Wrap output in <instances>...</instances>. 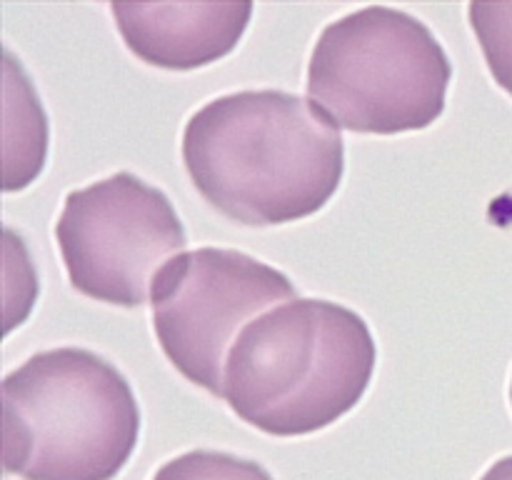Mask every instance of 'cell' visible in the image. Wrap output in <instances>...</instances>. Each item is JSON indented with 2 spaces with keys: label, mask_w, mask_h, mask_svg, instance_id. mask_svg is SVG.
I'll use <instances>...</instances> for the list:
<instances>
[{
  "label": "cell",
  "mask_w": 512,
  "mask_h": 480,
  "mask_svg": "<svg viewBox=\"0 0 512 480\" xmlns=\"http://www.w3.org/2000/svg\"><path fill=\"white\" fill-rule=\"evenodd\" d=\"M193 188L233 223L265 228L325 208L345 173L338 125L288 90H238L195 110L183 130Z\"/></svg>",
  "instance_id": "obj_1"
},
{
  "label": "cell",
  "mask_w": 512,
  "mask_h": 480,
  "mask_svg": "<svg viewBox=\"0 0 512 480\" xmlns=\"http://www.w3.org/2000/svg\"><path fill=\"white\" fill-rule=\"evenodd\" d=\"M375 360L363 315L333 300L295 298L245 325L225 363L223 400L273 438L318 433L363 400Z\"/></svg>",
  "instance_id": "obj_2"
},
{
  "label": "cell",
  "mask_w": 512,
  "mask_h": 480,
  "mask_svg": "<svg viewBox=\"0 0 512 480\" xmlns=\"http://www.w3.org/2000/svg\"><path fill=\"white\" fill-rule=\"evenodd\" d=\"M140 435L128 378L88 348L40 350L3 380V468L20 480H113Z\"/></svg>",
  "instance_id": "obj_3"
},
{
  "label": "cell",
  "mask_w": 512,
  "mask_h": 480,
  "mask_svg": "<svg viewBox=\"0 0 512 480\" xmlns=\"http://www.w3.org/2000/svg\"><path fill=\"white\" fill-rule=\"evenodd\" d=\"M453 63L433 30L390 5L325 25L308 63V95L338 128L398 135L445 110Z\"/></svg>",
  "instance_id": "obj_4"
},
{
  "label": "cell",
  "mask_w": 512,
  "mask_h": 480,
  "mask_svg": "<svg viewBox=\"0 0 512 480\" xmlns=\"http://www.w3.org/2000/svg\"><path fill=\"white\" fill-rule=\"evenodd\" d=\"M55 243L73 290L140 308L150 300L155 275L185 250L188 235L163 190L120 170L65 195Z\"/></svg>",
  "instance_id": "obj_5"
},
{
  "label": "cell",
  "mask_w": 512,
  "mask_h": 480,
  "mask_svg": "<svg viewBox=\"0 0 512 480\" xmlns=\"http://www.w3.org/2000/svg\"><path fill=\"white\" fill-rule=\"evenodd\" d=\"M290 298L293 280L243 250H190L175 255L153 280L155 338L185 380L223 398L225 363L238 335Z\"/></svg>",
  "instance_id": "obj_6"
},
{
  "label": "cell",
  "mask_w": 512,
  "mask_h": 480,
  "mask_svg": "<svg viewBox=\"0 0 512 480\" xmlns=\"http://www.w3.org/2000/svg\"><path fill=\"white\" fill-rule=\"evenodd\" d=\"M125 45L143 63L195 70L233 53L253 3H113Z\"/></svg>",
  "instance_id": "obj_7"
},
{
  "label": "cell",
  "mask_w": 512,
  "mask_h": 480,
  "mask_svg": "<svg viewBox=\"0 0 512 480\" xmlns=\"http://www.w3.org/2000/svg\"><path fill=\"white\" fill-rule=\"evenodd\" d=\"M468 18L495 83L512 95V3L475 0L468 5Z\"/></svg>",
  "instance_id": "obj_8"
},
{
  "label": "cell",
  "mask_w": 512,
  "mask_h": 480,
  "mask_svg": "<svg viewBox=\"0 0 512 480\" xmlns=\"http://www.w3.org/2000/svg\"><path fill=\"white\" fill-rule=\"evenodd\" d=\"M153 480H275L258 460L225 450H190L155 470Z\"/></svg>",
  "instance_id": "obj_9"
},
{
  "label": "cell",
  "mask_w": 512,
  "mask_h": 480,
  "mask_svg": "<svg viewBox=\"0 0 512 480\" xmlns=\"http://www.w3.org/2000/svg\"><path fill=\"white\" fill-rule=\"evenodd\" d=\"M480 480H512V455L495 460V463L485 470Z\"/></svg>",
  "instance_id": "obj_10"
},
{
  "label": "cell",
  "mask_w": 512,
  "mask_h": 480,
  "mask_svg": "<svg viewBox=\"0 0 512 480\" xmlns=\"http://www.w3.org/2000/svg\"><path fill=\"white\" fill-rule=\"evenodd\" d=\"M510 405H512V380H510Z\"/></svg>",
  "instance_id": "obj_11"
}]
</instances>
